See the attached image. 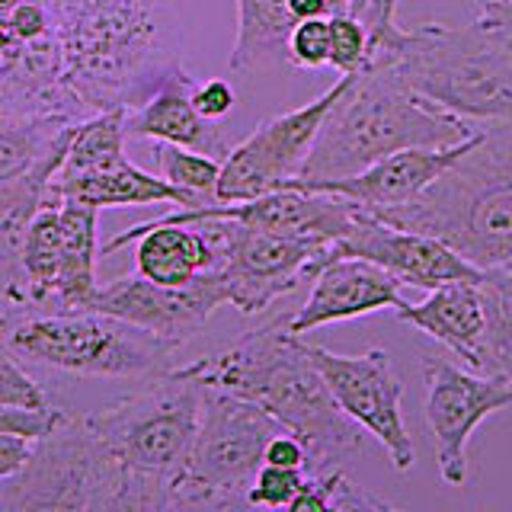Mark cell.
Wrapping results in <instances>:
<instances>
[{"label": "cell", "mask_w": 512, "mask_h": 512, "mask_svg": "<svg viewBox=\"0 0 512 512\" xmlns=\"http://www.w3.org/2000/svg\"><path fill=\"white\" fill-rule=\"evenodd\" d=\"M0 407H26V410L52 407L42 384L26 372L20 365V356L7 346L4 333H0Z\"/></svg>", "instance_id": "obj_30"}, {"label": "cell", "mask_w": 512, "mask_h": 512, "mask_svg": "<svg viewBox=\"0 0 512 512\" xmlns=\"http://www.w3.org/2000/svg\"><path fill=\"white\" fill-rule=\"evenodd\" d=\"M397 317L404 324L429 333L445 349L474 368L480 375L490 372V304L484 282H452L429 292L420 304H400Z\"/></svg>", "instance_id": "obj_19"}, {"label": "cell", "mask_w": 512, "mask_h": 512, "mask_svg": "<svg viewBox=\"0 0 512 512\" xmlns=\"http://www.w3.org/2000/svg\"><path fill=\"white\" fill-rule=\"evenodd\" d=\"M7 346L26 362H36L74 378L144 381L173 368L176 346L103 311L26 314L4 330Z\"/></svg>", "instance_id": "obj_7"}, {"label": "cell", "mask_w": 512, "mask_h": 512, "mask_svg": "<svg viewBox=\"0 0 512 512\" xmlns=\"http://www.w3.org/2000/svg\"><path fill=\"white\" fill-rule=\"evenodd\" d=\"M288 61L295 68L317 71L330 64V16L301 20L288 36Z\"/></svg>", "instance_id": "obj_32"}, {"label": "cell", "mask_w": 512, "mask_h": 512, "mask_svg": "<svg viewBox=\"0 0 512 512\" xmlns=\"http://www.w3.org/2000/svg\"><path fill=\"white\" fill-rule=\"evenodd\" d=\"M375 215L394 228L445 240L484 272L512 269V125L484 128L474 151L423 196Z\"/></svg>", "instance_id": "obj_5"}, {"label": "cell", "mask_w": 512, "mask_h": 512, "mask_svg": "<svg viewBox=\"0 0 512 512\" xmlns=\"http://www.w3.org/2000/svg\"><path fill=\"white\" fill-rule=\"evenodd\" d=\"M423 384V416L439 477L448 487H464L468 484V442L474 429L490 413L512 407V384L439 356H423Z\"/></svg>", "instance_id": "obj_13"}, {"label": "cell", "mask_w": 512, "mask_h": 512, "mask_svg": "<svg viewBox=\"0 0 512 512\" xmlns=\"http://www.w3.org/2000/svg\"><path fill=\"white\" fill-rule=\"evenodd\" d=\"M135 244V269L138 276L157 285H189L202 272L218 269V256L208 234L199 224L180 221H141L135 228H125L109 244L100 247V256H112Z\"/></svg>", "instance_id": "obj_20"}, {"label": "cell", "mask_w": 512, "mask_h": 512, "mask_svg": "<svg viewBox=\"0 0 512 512\" xmlns=\"http://www.w3.org/2000/svg\"><path fill=\"white\" fill-rule=\"evenodd\" d=\"M301 343L311 362L317 365V372L324 375L327 388L333 391L343 413L362 432L381 442L394 471H410L416 461V448L404 423V410H400L404 384L394 375L388 352L381 346H372L359 352V356H340V352L308 343L304 336Z\"/></svg>", "instance_id": "obj_14"}, {"label": "cell", "mask_w": 512, "mask_h": 512, "mask_svg": "<svg viewBox=\"0 0 512 512\" xmlns=\"http://www.w3.org/2000/svg\"><path fill=\"white\" fill-rule=\"evenodd\" d=\"M336 256H362V260L391 272L400 285L423 288V292H436L452 282H484V269L468 263L445 240L394 228L368 208L359 212L349 237L333 244V260Z\"/></svg>", "instance_id": "obj_16"}, {"label": "cell", "mask_w": 512, "mask_h": 512, "mask_svg": "<svg viewBox=\"0 0 512 512\" xmlns=\"http://www.w3.org/2000/svg\"><path fill=\"white\" fill-rule=\"evenodd\" d=\"M74 128L77 122L68 116L0 112V183L20 180L55 154H64Z\"/></svg>", "instance_id": "obj_24"}, {"label": "cell", "mask_w": 512, "mask_h": 512, "mask_svg": "<svg viewBox=\"0 0 512 512\" xmlns=\"http://www.w3.org/2000/svg\"><path fill=\"white\" fill-rule=\"evenodd\" d=\"M71 0H0V112L84 122L64 84Z\"/></svg>", "instance_id": "obj_8"}, {"label": "cell", "mask_w": 512, "mask_h": 512, "mask_svg": "<svg viewBox=\"0 0 512 512\" xmlns=\"http://www.w3.org/2000/svg\"><path fill=\"white\" fill-rule=\"evenodd\" d=\"M263 464H282V468H301L304 471L308 468V448H304L301 439L292 436V432H279V436L269 439Z\"/></svg>", "instance_id": "obj_37"}, {"label": "cell", "mask_w": 512, "mask_h": 512, "mask_svg": "<svg viewBox=\"0 0 512 512\" xmlns=\"http://www.w3.org/2000/svg\"><path fill=\"white\" fill-rule=\"evenodd\" d=\"M279 512H336L327 474H314L304 480V487L292 496V503L282 506Z\"/></svg>", "instance_id": "obj_36"}, {"label": "cell", "mask_w": 512, "mask_h": 512, "mask_svg": "<svg viewBox=\"0 0 512 512\" xmlns=\"http://www.w3.org/2000/svg\"><path fill=\"white\" fill-rule=\"evenodd\" d=\"M295 26L292 0H237V39L228 68L247 77L260 64L288 58V36Z\"/></svg>", "instance_id": "obj_25"}, {"label": "cell", "mask_w": 512, "mask_h": 512, "mask_svg": "<svg viewBox=\"0 0 512 512\" xmlns=\"http://www.w3.org/2000/svg\"><path fill=\"white\" fill-rule=\"evenodd\" d=\"M484 132V128H480ZM480 132L471 135L468 141L455 144V148H410V151H397L391 157L378 160L368 170L356 176H343V180H285L282 189H304V192H330V196L349 199L362 208H394V205H407L416 196L442 180V176L452 170L458 160L474 151V144L480 141Z\"/></svg>", "instance_id": "obj_17"}, {"label": "cell", "mask_w": 512, "mask_h": 512, "mask_svg": "<svg viewBox=\"0 0 512 512\" xmlns=\"http://www.w3.org/2000/svg\"><path fill=\"white\" fill-rule=\"evenodd\" d=\"M477 20L512 36V0H474Z\"/></svg>", "instance_id": "obj_39"}, {"label": "cell", "mask_w": 512, "mask_h": 512, "mask_svg": "<svg viewBox=\"0 0 512 512\" xmlns=\"http://www.w3.org/2000/svg\"><path fill=\"white\" fill-rule=\"evenodd\" d=\"M125 116H128V109H109V112H96V116L77 122L55 180H74V176L106 173V170H116V167L128 164Z\"/></svg>", "instance_id": "obj_26"}, {"label": "cell", "mask_w": 512, "mask_h": 512, "mask_svg": "<svg viewBox=\"0 0 512 512\" xmlns=\"http://www.w3.org/2000/svg\"><path fill=\"white\" fill-rule=\"evenodd\" d=\"M346 84H349V74H343L330 90L320 93L317 100L263 122L253 135L234 144L228 157L221 160L215 202L221 205L247 202V199L282 189L285 180H295L314 148L320 125H324L333 103L343 96Z\"/></svg>", "instance_id": "obj_11"}, {"label": "cell", "mask_w": 512, "mask_h": 512, "mask_svg": "<svg viewBox=\"0 0 512 512\" xmlns=\"http://www.w3.org/2000/svg\"><path fill=\"white\" fill-rule=\"evenodd\" d=\"M244 503H247V496H228V493L186 484V480H176L167 512H240Z\"/></svg>", "instance_id": "obj_34"}, {"label": "cell", "mask_w": 512, "mask_h": 512, "mask_svg": "<svg viewBox=\"0 0 512 512\" xmlns=\"http://www.w3.org/2000/svg\"><path fill=\"white\" fill-rule=\"evenodd\" d=\"M365 68L474 125H512V36L496 26H394L372 45Z\"/></svg>", "instance_id": "obj_3"}, {"label": "cell", "mask_w": 512, "mask_h": 512, "mask_svg": "<svg viewBox=\"0 0 512 512\" xmlns=\"http://www.w3.org/2000/svg\"><path fill=\"white\" fill-rule=\"evenodd\" d=\"M32 439L23 436H10V432H0V480L16 474L26 464V458L32 455Z\"/></svg>", "instance_id": "obj_38"}, {"label": "cell", "mask_w": 512, "mask_h": 512, "mask_svg": "<svg viewBox=\"0 0 512 512\" xmlns=\"http://www.w3.org/2000/svg\"><path fill=\"white\" fill-rule=\"evenodd\" d=\"M205 391L186 365H173L84 420L112 464L176 484L202 423Z\"/></svg>", "instance_id": "obj_6"}, {"label": "cell", "mask_w": 512, "mask_h": 512, "mask_svg": "<svg viewBox=\"0 0 512 512\" xmlns=\"http://www.w3.org/2000/svg\"><path fill=\"white\" fill-rule=\"evenodd\" d=\"M471 135L474 122L423 100L391 74L365 68L349 74L295 180H343L397 151L455 148Z\"/></svg>", "instance_id": "obj_4"}, {"label": "cell", "mask_w": 512, "mask_h": 512, "mask_svg": "<svg viewBox=\"0 0 512 512\" xmlns=\"http://www.w3.org/2000/svg\"><path fill=\"white\" fill-rule=\"evenodd\" d=\"M186 368L205 388L228 391L263 407L308 448L314 474L340 468V461L359 455L365 432L336 404L324 375L304 352L301 336L288 330V314Z\"/></svg>", "instance_id": "obj_1"}, {"label": "cell", "mask_w": 512, "mask_h": 512, "mask_svg": "<svg viewBox=\"0 0 512 512\" xmlns=\"http://www.w3.org/2000/svg\"><path fill=\"white\" fill-rule=\"evenodd\" d=\"M48 199L61 202H80L90 208H122V205H180V208H202L212 205L192 192H183L170 186L164 176L141 170L138 164H122L106 173H90V176H74V180H52L48 186Z\"/></svg>", "instance_id": "obj_22"}, {"label": "cell", "mask_w": 512, "mask_h": 512, "mask_svg": "<svg viewBox=\"0 0 512 512\" xmlns=\"http://www.w3.org/2000/svg\"><path fill=\"white\" fill-rule=\"evenodd\" d=\"M192 87H196V80L186 74V68H180L141 106L128 109V116H125L128 138L180 144V148L202 151L218 160L228 157L231 148L224 144L221 122L205 119L196 109V103H192Z\"/></svg>", "instance_id": "obj_21"}, {"label": "cell", "mask_w": 512, "mask_h": 512, "mask_svg": "<svg viewBox=\"0 0 512 512\" xmlns=\"http://www.w3.org/2000/svg\"><path fill=\"white\" fill-rule=\"evenodd\" d=\"M368 55H372V36L352 13L330 16V64L336 74H359L365 71Z\"/></svg>", "instance_id": "obj_29"}, {"label": "cell", "mask_w": 512, "mask_h": 512, "mask_svg": "<svg viewBox=\"0 0 512 512\" xmlns=\"http://www.w3.org/2000/svg\"><path fill=\"white\" fill-rule=\"evenodd\" d=\"M285 432L253 400L208 388L202 423L180 480L215 493L247 496L272 436Z\"/></svg>", "instance_id": "obj_12"}, {"label": "cell", "mask_w": 512, "mask_h": 512, "mask_svg": "<svg viewBox=\"0 0 512 512\" xmlns=\"http://www.w3.org/2000/svg\"><path fill=\"white\" fill-rule=\"evenodd\" d=\"M61 260L58 282L52 298V314L87 311L96 295V260H100V240H96V208L80 202H61Z\"/></svg>", "instance_id": "obj_23"}, {"label": "cell", "mask_w": 512, "mask_h": 512, "mask_svg": "<svg viewBox=\"0 0 512 512\" xmlns=\"http://www.w3.org/2000/svg\"><path fill=\"white\" fill-rule=\"evenodd\" d=\"M327 474V484L333 493V506L336 512H404L391 503H384L381 496H375L372 490H365L362 484H356L343 468H330Z\"/></svg>", "instance_id": "obj_33"}, {"label": "cell", "mask_w": 512, "mask_h": 512, "mask_svg": "<svg viewBox=\"0 0 512 512\" xmlns=\"http://www.w3.org/2000/svg\"><path fill=\"white\" fill-rule=\"evenodd\" d=\"M103 452L84 416H71L32 445L16 474L0 480V512H90Z\"/></svg>", "instance_id": "obj_9"}, {"label": "cell", "mask_w": 512, "mask_h": 512, "mask_svg": "<svg viewBox=\"0 0 512 512\" xmlns=\"http://www.w3.org/2000/svg\"><path fill=\"white\" fill-rule=\"evenodd\" d=\"M224 224V256L221 276L228 285V304L240 314H263L276 298L295 292L333 260V244L314 237H292L276 231H260L228 218H212Z\"/></svg>", "instance_id": "obj_10"}, {"label": "cell", "mask_w": 512, "mask_h": 512, "mask_svg": "<svg viewBox=\"0 0 512 512\" xmlns=\"http://www.w3.org/2000/svg\"><path fill=\"white\" fill-rule=\"evenodd\" d=\"M167 0H71L64 84L84 119L135 109L180 71Z\"/></svg>", "instance_id": "obj_2"}, {"label": "cell", "mask_w": 512, "mask_h": 512, "mask_svg": "<svg viewBox=\"0 0 512 512\" xmlns=\"http://www.w3.org/2000/svg\"><path fill=\"white\" fill-rule=\"evenodd\" d=\"M192 103H196V109L205 119L221 122L237 106V93L224 77L196 80V87H192Z\"/></svg>", "instance_id": "obj_35"}, {"label": "cell", "mask_w": 512, "mask_h": 512, "mask_svg": "<svg viewBox=\"0 0 512 512\" xmlns=\"http://www.w3.org/2000/svg\"><path fill=\"white\" fill-rule=\"evenodd\" d=\"M301 468H282V464H263L247 487V503L260 509H282L292 503V496L304 487Z\"/></svg>", "instance_id": "obj_31"}, {"label": "cell", "mask_w": 512, "mask_h": 512, "mask_svg": "<svg viewBox=\"0 0 512 512\" xmlns=\"http://www.w3.org/2000/svg\"><path fill=\"white\" fill-rule=\"evenodd\" d=\"M173 487V480L128 471L106 458L90 512H167L173 500Z\"/></svg>", "instance_id": "obj_27"}, {"label": "cell", "mask_w": 512, "mask_h": 512, "mask_svg": "<svg viewBox=\"0 0 512 512\" xmlns=\"http://www.w3.org/2000/svg\"><path fill=\"white\" fill-rule=\"evenodd\" d=\"M151 160L157 167V176H164L170 186L192 192V196H199L205 202H215V186H218V176H221V160L218 157L180 148V144L154 141Z\"/></svg>", "instance_id": "obj_28"}, {"label": "cell", "mask_w": 512, "mask_h": 512, "mask_svg": "<svg viewBox=\"0 0 512 512\" xmlns=\"http://www.w3.org/2000/svg\"><path fill=\"white\" fill-rule=\"evenodd\" d=\"M0 333H4V327H0Z\"/></svg>", "instance_id": "obj_40"}, {"label": "cell", "mask_w": 512, "mask_h": 512, "mask_svg": "<svg viewBox=\"0 0 512 512\" xmlns=\"http://www.w3.org/2000/svg\"><path fill=\"white\" fill-rule=\"evenodd\" d=\"M400 282L381 266L362 256H336L314 276L311 295L295 314H288V330L304 336L317 327L356 320L375 311L400 308Z\"/></svg>", "instance_id": "obj_18"}, {"label": "cell", "mask_w": 512, "mask_h": 512, "mask_svg": "<svg viewBox=\"0 0 512 512\" xmlns=\"http://www.w3.org/2000/svg\"><path fill=\"white\" fill-rule=\"evenodd\" d=\"M228 304V285L221 272H202L189 285H157L144 276H122L96 288L87 311H103L128 320L180 349L199 336L218 308Z\"/></svg>", "instance_id": "obj_15"}]
</instances>
